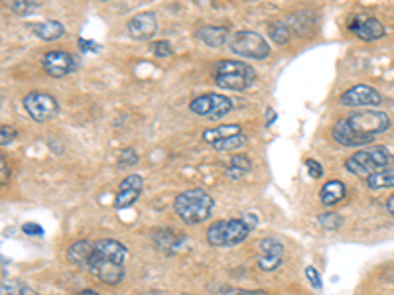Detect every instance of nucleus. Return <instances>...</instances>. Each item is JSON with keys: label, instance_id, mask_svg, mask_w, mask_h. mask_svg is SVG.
<instances>
[{"label": "nucleus", "instance_id": "obj_1", "mask_svg": "<svg viewBox=\"0 0 394 295\" xmlns=\"http://www.w3.org/2000/svg\"><path fill=\"white\" fill-rule=\"evenodd\" d=\"M213 207H215L213 197L199 187L182 191L173 199V211L185 224H199L207 221L213 213Z\"/></svg>", "mask_w": 394, "mask_h": 295}, {"label": "nucleus", "instance_id": "obj_2", "mask_svg": "<svg viewBox=\"0 0 394 295\" xmlns=\"http://www.w3.org/2000/svg\"><path fill=\"white\" fill-rule=\"evenodd\" d=\"M257 73L250 65L237 60H223L213 67V81L215 85L229 91H245L255 83Z\"/></svg>", "mask_w": 394, "mask_h": 295}, {"label": "nucleus", "instance_id": "obj_3", "mask_svg": "<svg viewBox=\"0 0 394 295\" xmlns=\"http://www.w3.org/2000/svg\"><path fill=\"white\" fill-rule=\"evenodd\" d=\"M391 161H393V154L386 148L372 146L369 150L355 152L349 160L345 161V170L349 173L361 175V177H370L372 173L391 168Z\"/></svg>", "mask_w": 394, "mask_h": 295}, {"label": "nucleus", "instance_id": "obj_4", "mask_svg": "<svg viewBox=\"0 0 394 295\" xmlns=\"http://www.w3.org/2000/svg\"><path fill=\"white\" fill-rule=\"evenodd\" d=\"M252 231V226L248 224L245 217L243 219H229V221H217L207 229V242L211 246H237L245 242L248 233Z\"/></svg>", "mask_w": 394, "mask_h": 295}, {"label": "nucleus", "instance_id": "obj_5", "mask_svg": "<svg viewBox=\"0 0 394 295\" xmlns=\"http://www.w3.org/2000/svg\"><path fill=\"white\" fill-rule=\"evenodd\" d=\"M229 49L241 57H250V60H264L271 53V46L266 44V39L252 30H241L231 34Z\"/></svg>", "mask_w": 394, "mask_h": 295}, {"label": "nucleus", "instance_id": "obj_6", "mask_svg": "<svg viewBox=\"0 0 394 295\" xmlns=\"http://www.w3.org/2000/svg\"><path fill=\"white\" fill-rule=\"evenodd\" d=\"M347 124L361 136H370L375 138L377 134H382L391 128V118L386 112L381 111H357L353 114H349L347 118Z\"/></svg>", "mask_w": 394, "mask_h": 295}, {"label": "nucleus", "instance_id": "obj_7", "mask_svg": "<svg viewBox=\"0 0 394 295\" xmlns=\"http://www.w3.org/2000/svg\"><path fill=\"white\" fill-rule=\"evenodd\" d=\"M22 105H24L26 112L30 114V118L36 123H46L60 112V105L55 97H51L49 93H40V91L28 93Z\"/></svg>", "mask_w": 394, "mask_h": 295}, {"label": "nucleus", "instance_id": "obj_8", "mask_svg": "<svg viewBox=\"0 0 394 295\" xmlns=\"http://www.w3.org/2000/svg\"><path fill=\"white\" fill-rule=\"evenodd\" d=\"M189 111L197 116H205V118H221L225 114L233 111V100L223 95H201L196 97L189 102Z\"/></svg>", "mask_w": 394, "mask_h": 295}, {"label": "nucleus", "instance_id": "obj_9", "mask_svg": "<svg viewBox=\"0 0 394 295\" xmlns=\"http://www.w3.org/2000/svg\"><path fill=\"white\" fill-rule=\"evenodd\" d=\"M87 271L93 274L98 282L107 283V285H119L124 278V264H119L114 260L105 258L101 254H93V258L87 264Z\"/></svg>", "mask_w": 394, "mask_h": 295}, {"label": "nucleus", "instance_id": "obj_10", "mask_svg": "<svg viewBox=\"0 0 394 295\" xmlns=\"http://www.w3.org/2000/svg\"><path fill=\"white\" fill-rule=\"evenodd\" d=\"M349 30L351 34H355L359 39L363 42H375V39H381L386 32H384V26L381 24V20H377L375 16L370 14H355L349 18Z\"/></svg>", "mask_w": 394, "mask_h": 295}, {"label": "nucleus", "instance_id": "obj_11", "mask_svg": "<svg viewBox=\"0 0 394 295\" xmlns=\"http://www.w3.org/2000/svg\"><path fill=\"white\" fill-rule=\"evenodd\" d=\"M42 67H44V71H46L49 77L60 79V77H65V75H69L74 71L75 60L71 53H67V51H63V49H51V51H48V53L44 55Z\"/></svg>", "mask_w": 394, "mask_h": 295}, {"label": "nucleus", "instance_id": "obj_12", "mask_svg": "<svg viewBox=\"0 0 394 295\" xmlns=\"http://www.w3.org/2000/svg\"><path fill=\"white\" fill-rule=\"evenodd\" d=\"M339 102L343 107H377L382 102V97L381 93L372 87L355 85L345 91L339 97Z\"/></svg>", "mask_w": 394, "mask_h": 295}, {"label": "nucleus", "instance_id": "obj_13", "mask_svg": "<svg viewBox=\"0 0 394 295\" xmlns=\"http://www.w3.org/2000/svg\"><path fill=\"white\" fill-rule=\"evenodd\" d=\"M284 258V244L278 238H264L260 240V254H259V266L260 270L274 271Z\"/></svg>", "mask_w": 394, "mask_h": 295}, {"label": "nucleus", "instance_id": "obj_14", "mask_svg": "<svg viewBox=\"0 0 394 295\" xmlns=\"http://www.w3.org/2000/svg\"><path fill=\"white\" fill-rule=\"evenodd\" d=\"M142 185H144L142 177L136 173L124 177L119 185V193L114 197V209H126V207L135 205L136 199L142 193Z\"/></svg>", "mask_w": 394, "mask_h": 295}, {"label": "nucleus", "instance_id": "obj_15", "mask_svg": "<svg viewBox=\"0 0 394 295\" xmlns=\"http://www.w3.org/2000/svg\"><path fill=\"white\" fill-rule=\"evenodd\" d=\"M126 30H128L130 37H135V39H140V42H144V39H150V37H154L156 30H158L156 14H154V12L136 14L135 18H130V20H128V24H126Z\"/></svg>", "mask_w": 394, "mask_h": 295}, {"label": "nucleus", "instance_id": "obj_16", "mask_svg": "<svg viewBox=\"0 0 394 295\" xmlns=\"http://www.w3.org/2000/svg\"><path fill=\"white\" fill-rule=\"evenodd\" d=\"M332 136L337 144H341V146H347V148L367 146V144H372V140H375V138H370V136L357 134V132H355L349 124H347L345 118H341L339 123L333 124Z\"/></svg>", "mask_w": 394, "mask_h": 295}, {"label": "nucleus", "instance_id": "obj_17", "mask_svg": "<svg viewBox=\"0 0 394 295\" xmlns=\"http://www.w3.org/2000/svg\"><path fill=\"white\" fill-rule=\"evenodd\" d=\"M196 37H199L203 44L211 48H221L223 44H229V28L227 26H201L196 32Z\"/></svg>", "mask_w": 394, "mask_h": 295}, {"label": "nucleus", "instance_id": "obj_18", "mask_svg": "<svg viewBox=\"0 0 394 295\" xmlns=\"http://www.w3.org/2000/svg\"><path fill=\"white\" fill-rule=\"evenodd\" d=\"M95 252L105 256V258L114 260L119 264H124L126 260V246L119 240H112V238H101L95 242Z\"/></svg>", "mask_w": 394, "mask_h": 295}, {"label": "nucleus", "instance_id": "obj_19", "mask_svg": "<svg viewBox=\"0 0 394 295\" xmlns=\"http://www.w3.org/2000/svg\"><path fill=\"white\" fill-rule=\"evenodd\" d=\"M30 30H32L40 39H44V42L60 39V37L65 34V28H63L62 22H58V20H44V22H37V24H30Z\"/></svg>", "mask_w": 394, "mask_h": 295}, {"label": "nucleus", "instance_id": "obj_20", "mask_svg": "<svg viewBox=\"0 0 394 295\" xmlns=\"http://www.w3.org/2000/svg\"><path fill=\"white\" fill-rule=\"evenodd\" d=\"M93 254H95V242H89V240H79V242L69 246V250H67V258L77 266H83V268H87Z\"/></svg>", "mask_w": 394, "mask_h": 295}, {"label": "nucleus", "instance_id": "obj_21", "mask_svg": "<svg viewBox=\"0 0 394 295\" xmlns=\"http://www.w3.org/2000/svg\"><path fill=\"white\" fill-rule=\"evenodd\" d=\"M345 195H347V187H345L343 181H337V179L327 181V184L321 187V191H320L321 203H323L325 207H332V205H335V203L343 201Z\"/></svg>", "mask_w": 394, "mask_h": 295}, {"label": "nucleus", "instance_id": "obj_22", "mask_svg": "<svg viewBox=\"0 0 394 295\" xmlns=\"http://www.w3.org/2000/svg\"><path fill=\"white\" fill-rule=\"evenodd\" d=\"M237 134H243L241 126L239 124H223V126H215V128H207L203 132V142L207 144H215V142H221V140H229Z\"/></svg>", "mask_w": 394, "mask_h": 295}, {"label": "nucleus", "instance_id": "obj_23", "mask_svg": "<svg viewBox=\"0 0 394 295\" xmlns=\"http://www.w3.org/2000/svg\"><path fill=\"white\" fill-rule=\"evenodd\" d=\"M367 185H369V189H372V191L394 187V168H386L382 172L372 173L370 177H367Z\"/></svg>", "mask_w": 394, "mask_h": 295}, {"label": "nucleus", "instance_id": "obj_24", "mask_svg": "<svg viewBox=\"0 0 394 295\" xmlns=\"http://www.w3.org/2000/svg\"><path fill=\"white\" fill-rule=\"evenodd\" d=\"M0 295H37V292L20 280H2Z\"/></svg>", "mask_w": 394, "mask_h": 295}, {"label": "nucleus", "instance_id": "obj_25", "mask_svg": "<svg viewBox=\"0 0 394 295\" xmlns=\"http://www.w3.org/2000/svg\"><path fill=\"white\" fill-rule=\"evenodd\" d=\"M250 161L246 156H233L231 158V163H229V170H227V177H231V179H239V177H243L246 173L250 172Z\"/></svg>", "mask_w": 394, "mask_h": 295}, {"label": "nucleus", "instance_id": "obj_26", "mask_svg": "<svg viewBox=\"0 0 394 295\" xmlns=\"http://www.w3.org/2000/svg\"><path fill=\"white\" fill-rule=\"evenodd\" d=\"M246 144V134H237L229 140H221V142H215L211 144L213 150L217 152H229V150H237V148H243Z\"/></svg>", "mask_w": 394, "mask_h": 295}, {"label": "nucleus", "instance_id": "obj_27", "mask_svg": "<svg viewBox=\"0 0 394 295\" xmlns=\"http://www.w3.org/2000/svg\"><path fill=\"white\" fill-rule=\"evenodd\" d=\"M8 6H10V10L16 14H30L36 12L37 8L42 6V2H34V0H12V2H8Z\"/></svg>", "mask_w": 394, "mask_h": 295}, {"label": "nucleus", "instance_id": "obj_28", "mask_svg": "<svg viewBox=\"0 0 394 295\" xmlns=\"http://www.w3.org/2000/svg\"><path fill=\"white\" fill-rule=\"evenodd\" d=\"M271 37L276 44H288L290 37H292V30L284 24V22H276V24L271 28Z\"/></svg>", "mask_w": 394, "mask_h": 295}, {"label": "nucleus", "instance_id": "obj_29", "mask_svg": "<svg viewBox=\"0 0 394 295\" xmlns=\"http://www.w3.org/2000/svg\"><path fill=\"white\" fill-rule=\"evenodd\" d=\"M318 221H320L321 226L327 229V231H335V229L341 226V217H339L337 213H325V215H320Z\"/></svg>", "mask_w": 394, "mask_h": 295}, {"label": "nucleus", "instance_id": "obj_30", "mask_svg": "<svg viewBox=\"0 0 394 295\" xmlns=\"http://www.w3.org/2000/svg\"><path fill=\"white\" fill-rule=\"evenodd\" d=\"M152 53L156 55V57H168V55H172V46H170V42H166V39H160V42H152Z\"/></svg>", "mask_w": 394, "mask_h": 295}, {"label": "nucleus", "instance_id": "obj_31", "mask_svg": "<svg viewBox=\"0 0 394 295\" xmlns=\"http://www.w3.org/2000/svg\"><path fill=\"white\" fill-rule=\"evenodd\" d=\"M136 161H138V154H136L135 150H130V148H126V150H123V152L119 154V168L135 166Z\"/></svg>", "mask_w": 394, "mask_h": 295}, {"label": "nucleus", "instance_id": "obj_32", "mask_svg": "<svg viewBox=\"0 0 394 295\" xmlns=\"http://www.w3.org/2000/svg\"><path fill=\"white\" fill-rule=\"evenodd\" d=\"M14 138H16V130H14L12 126H2V130H0V144L8 146V144H12Z\"/></svg>", "mask_w": 394, "mask_h": 295}, {"label": "nucleus", "instance_id": "obj_33", "mask_svg": "<svg viewBox=\"0 0 394 295\" xmlns=\"http://www.w3.org/2000/svg\"><path fill=\"white\" fill-rule=\"evenodd\" d=\"M306 168H308V173L314 177V179H318V177H321L323 175V168H321L320 161L311 160V158H308L306 160Z\"/></svg>", "mask_w": 394, "mask_h": 295}, {"label": "nucleus", "instance_id": "obj_34", "mask_svg": "<svg viewBox=\"0 0 394 295\" xmlns=\"http://www.w3.org/2000/svg\"><path fill=\"white\" fill-rule=\"evenodd\" d=\"M306 278H308V282L314 285V289H320L321 287L320 271L316 270L314 266H308V268H306Z\"/></svg>", "mask_w": 394, "mask_h": 295}, {"label": "nucleus", "instance_id": "obj_35", "mask_svg": "<svg viewBox=\"0 0 394 295\" xmlns=\"http://www.w3.org/2000/svg\"><path fill=\"white\" fill-rule=\"evenodd\" d=\"M22 233L28 234V236H44V229L36 222H26L22 226Z\"/></svg>", "mask_w": 394, "mask_h": 295}, {"label": "nucleus", "instance_id": "obj_36", "mask_svg": "<svg viewBox=\"0 0 394 295\" xmlns=\"http://www.w3.org/2000/svg\"><path fill=\"white\" fill-rule=\"evenodd\" d=\"M79 48L83 49V51H97V49H101V46L95 44V42H85V39L81 37V39H79Z\"/></svg>", "mask_w": 394, "mask_h": 295}, {"label": "nucleus", "instance_id": "obj_37", "mask_svg": "<svg viewBox=\"0 0 394 295\" xmlns=\"http://www.w3.org/2000/svg\"><path fill=\"white\" fill-rule=\"evenodd\" d=\"M0 172H2L0 184L6 185V179H8V172H6V160H4V158H0Z\"/></svg>", "mask_w": 394, "mask_h": 295}, {"label": "nucleus", "instance_id": "obj_38", "mask_svg": "<svg viewBox=\"0 0 394 295\" xmlns=\"http://www.w3.org/2000/svg\"><path fill=\"white\" fill-rule=\"evenodd\" d=\"M274 118H276V112H274V109H266V126H271L272 123H274Z\"/></svg>", "mask_w": 394, "mask_h": 295}, {"label": "nucleus", "instance_id": "obj_39", "mask_svg": "<svg viewBox=\"0 0 394 295\" xmlns=\"http://www.w3.org/2000/svg\"><path fill=\"white\" fill-rule=\"evenodd\" d=\"M386 209H388L391 215H394V195L388 197V201H386Z\"/></svg>", "mask_w": 394, "mask_h": 295}, {"label": "nucleus", "instance_id": "obj_40", "mask_svg": "<svg viewBox=\"0 0 394 295\" xmlns=\"http://www.w3.org/2000/svg\"><path fill=\"white\" fill-rule=\"evenodd\" d=\"M237 295H271V294H266V292H241V294Z\"/></svg>", "mask_w": 394, "mask_h": 295}, {"label": "nucleus", "instance_id": "obj_41", "mask_svg": "<svg viewBox=\"0 0 394 295\" xmlns=\"http://www.w3.org/2000/svg\"><path fill=\"white\" fill-rule=\"evenodd\" d=\"M77 295H98L97 292H93V289H83V292H79Z\"/></svg>", "mask_w": 394, "mask_h": 295}]
</instances>
